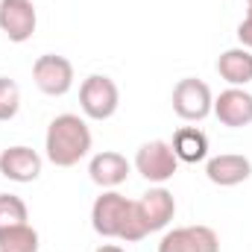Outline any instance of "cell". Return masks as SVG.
<instances>
[{"instance_id": "obj_1", "label": "cell", "mask_w": 252, "mask_h": 252, "mask_svg": "<svg viewBox=\"0 0 252 252\" xmlns=\"http://www.w3.org/2000/svg\"><path fill=\"white\" fill-rule=\"evenodd\" d=\"M91 144H94L91 129H88V124L79 115H59V118H53L50 126H47V135H44L47 158L56 167L79 164L91 153Z\"/></svg>"}, {"instance_id": "obj_2", "label": "cell", "mask_w": 252, "mask_h": 252, "mask_svg": "<svg viewBox=\"0 0 252 252\" xmlns=\"http://www.w3.org/2000/svg\"><path fill=\"white\" fill-rule=\"evenodd\" d=\"M176 217V199L167 188H150L141 199L132 202V211H129V220H126V229L121 235V241L126 244H135L153 232H161L170 226V220Z\"/></svg>"}, {"instance_id": "obj_3", "label": "cell", "mask_w": 252, "mask_h": 252, "mask_svg": "<svg viewBox=\"0 0 252 252\" xmlns=\"http://www.w3.org/2000/svg\"><path fill=\"white\" fill-rule=\"evenodd\" d=\"M121 106V91H118V82L106 73H91L82 79L79 85V109L85 118L91 121H109L115 118Z\"/></svg>"}, {"instance_id": "obj_4", "label": "cell", "mask_w": 252, "mask_h": 252, "mask_svg": "<svg viewBox=\"0 0 252 252\" xmlns=\"http://www.w3.org/2000/svg\"><path fill=\"white\" fill-rule=\"evenodd\" d=\"M135 170L147 179V182H156V185H164L176 176L179 170V158L173 153V147L161 138L156 141H147L138 147L135 153Z\"/></svg>"}, {"instance_id": "obj_5", "label": "cell", "mask_w": 252, "mask_h": 252, "mask_svg": "<svg viewBox=\"0 0 252 252\" xmlns=\"http://www.w3.org/2000/svg\"><path fill=\"white\" fill-rule=\"evenodd\" d=\"M132 211V199H126L118 190H106L91 205V226L100 238H121Z\"/></svg>"}, {"instance_id": "obj_6", "label": "cell", "mask_w": 252, "mask_h": 252, "mask_svg": "<svg viewBox=\"0 0 252 252\" xmlns=\"http://www.w3.org/2000/svg\"><path fill=\"white\" fill-rule=\"evenodd\" d=\"M32 82L47 97H64L73 88V64L64 56L44 53L32 62Z\"/></svg>"}, {"instance_id": "obj_7", "label": "cell", "mask_w": 252, "mask_h": 252, "mask_svg": "<svg viewBox=\"0 0 252 252\" xmlns=\"http://www.w3.org/2000/svg\"><path fill=\"white\" fill-rule=\"evenodd\" d=\"M214 109V97H211V88L202 82V79H193L185 76L176 82L173 88V112L182 118V121H205Z\"/></svg>"}, {"instance_id": "obj_8", "label": "cell", "mask_w": 252, "mask_h": 252, "mask_svg": "<svg viewBox=\"0 0 252 252\" xmlns=\"http://www.w3.org/2000/svg\"><path fill=\"white\" fill-rule=\"evenodd\" d=\"M35 27H38V15L32 0H0V32L9 41L15 44L30 41Z\"/></svg>"}, {"instance_id": "obj_9", "label": "cell", "mask_w": 252, "mask_h": 252, "mask_svg": "<svg viewBox=\"0 0 252 252\" xmlns=\"http://www.w3.org/2000/svg\"><path fill=\"white\" fill-rule=\"evenodd\" d=\"M158 252H220V238L211 226H179L161 238Z\"/></svg>"}, {"instance_id": "obj_10", "label": "cell", "mask_w": 252, "mask_h": 252, "mask_svg": "<svg viewBox=\"0 0 252 252\" xmlns=\"http://www.w3.org/2000/svg\"><path fill=\"white\" fill-rule=\"evenodd\" d=\"M0 176L9 179V182H21V185H30L41 176V156L32 150V147H6L0 153Z\"/></svg>"}, {"instance_id": "obj_11", "label": "cell", "mask_w": 252, "mask_h": 252, "mask_svg": "<svg viewBox=\"0 0 252 252\" xmlns=\"http://www.w3.org/2000/svg\"><path fill=\"white\" fill-rule=\"evenodd\" d=\"M205 176L211 185L235 188L252 176V161L241 153H223V156H214L205 161Z\"/></svg>"}, {"instance_id": "obj_12", "label": "cell", "mask_w": 252, "mask_h": 252, "mask_svg": "<svg viewBox=\"0 0 252 252\" xmlns=\"http://www.w3.org/2000/svg\"><path fill=\"white\" fill-rule=\"evenodd\" d=\"M217 121L229 129H244L252 124V94L244 88H226L220 91V97H214V109Z\"/></svg>"}, {"instance_id": "obj_13", "label": "cell", "mask_w": 252, "mask_h": 252, "mask_svg": "<svg viewBox=\"0 0 252 252\" xmlns=\"http://www.w3.org/2000/svg\"><path fill=\"white\" fill-rule=\"evenodd\" d=\"M129 167H132V164L126 161V156L115 153V150H103V153L91 156V161H88V176H91L94 185H100V188H106V190H115L118 185L126 182Z\"/></svg>"}, {"instance_id": "obj_14", "label": "cell", "mask_w": 252, "mask_h": 252, "mask_svg": "<svg viewBox=\"0 0 252 252\" xmlns=\"http://www.w3.org/2000/svg\"><path fill=\"white\" fill-rule=\"evenodd\" d=\"M217 73L220 79H226L232 88H244L252 82V50L247 47H232L223 50L217 59Z\"/></svg>"}, {"instance_id": "obj_15", "label": "cell", "mask_w": 252, "mask_h": 252, "mask_svg": "<svg viewBox=\"0 0 252 252\" xmlns=\"http://www.w3.org/2000/svg\"><path fill=\"white\" fill-rule=\"evenodd\" d=\"M170 147H173L176 158L185 161V164H196V161H205L208 158V138L196 126H182L173 135V144Z\"/></svg>"}, {"instance_id": "obj_16", "label": "cell", "mask_w": 252, "mask_h": 252, "mask_svg": "<svg viewBox=\"0 0 252 252\" xmlns=\"http://www.w3.org/2000/svg\"><path fill=\"white\" fill-rule=\"evenodd\" d=\"M0 252H38V232L30 223L0 229Z\"/></svg>"}, {"instance_id": "obj_17", "label": "cell", "mask_w": 252, "mask_h": 252, "mask_svg": "<svg viewBox=\"0 0 252 252\" xmlns=\"http://www.w3.org/2000/svg\"><path fill=\"white\" fill-rule=\"evenodd\" d=\"M30 220V208L21 196L15 193H0V229L6 226H18Z\"/></svg>"}, {"instance_id": "obj_18", "label": "cell", "mask_w": 252, "mask_h": 252, "mask_svg": "<svg viewBox=\"0 0 252 252\" xmlns=\"http://www.w3.org/2000/svg\"><path fill=\"white\" fill-rule=\"evenodd\" d=\"M21 109V88L15 79L9 76H0V124L12 121Z\"/></svg>"}, {"instance_id": "obj_19", "label": "cell", "mask_w": 252, "mask_h": 252, "mask_svg": "<svg viewBox=\"0 0 252 252\" xmlns=\"http://www.w3.org/2000/svg\"><path fill=\"white\" fill-rule=\"evenodd\" d=\"M238 41H241V47L252 50V15H247V18L238 24Z\"/></svg>"}, {"instance_id": "obj_20", "label": "cell", "mask_w": 252, "mask_h": 252, "mask_svg": "<svg viewBox=\"0 0 252 252\" xmlns=\"http://www.w3.org/2000/svg\"><path fill=\"white\" fill-rule=\"evenodd\" d=\"M94 252H126L124 247H118V244H103V247H97Z\"/></svg>"}, {"instance_id": "obj_21", "label": "cell", "mask_w": 252, "mask_h": 252, "mask_svg": "<svg viewBox=\"0 0 252 252\" xmlns=\"http://www.w3.org/2000/svg\"><path fill=\"white\" fill-rule=\"evenodd\" d=\"M247 15H252V3H250V9H247Z\"/></svg>"}, {"instance_id": "obj_22", "label": "cell", "mask_w": 252, "mask_h": 252, "mask_svg": "<svg viewBox=\"0 0 252 252\" xmlns=\"http://www.w3.org/2000/svg\"><path fill=\"white\" fill-rule=\"evenodd\" d=\"M247 3H252V0H247Z\"/></svg>"}]
</instances>
